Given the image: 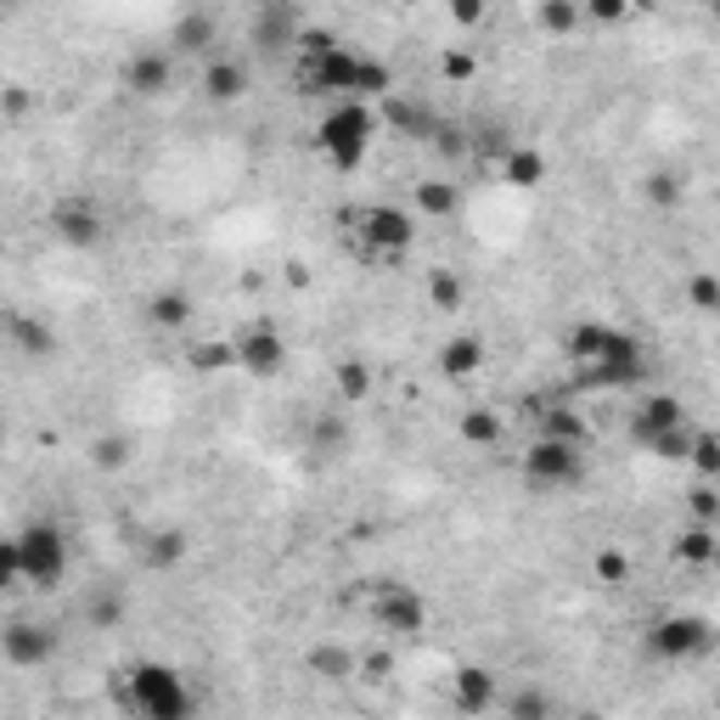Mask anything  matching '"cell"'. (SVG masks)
Returning <instances> with one entry per match:
<instances>
[{"label": "cell", "mask_w": 720, "mask_h": 720, "mask_svg": "<svg viewBox=\"0 0 720 720\" xmlns=\"http://www.w3.org/2000/svg\"><path fill=\"white\" fill-rule=\"evenodd\" d=\"M360 675H367V681H388V675H395V653H388V647L360 653Z\"/></svg>", "instance_id": "obj_42"}, {"label": "cell", "mask_w": 720, "mask_h": 720, "mask_svg": "<svg viewBox=\"0 0 720 720\" xmlns=\"http://www.w3.org/2000/svg\"><path fill=\"white\" fill-rule=\"evenodd\" d=\"M686 507H693V523H709V530H715V523H720V489L698 479L693 489H686Z\"/></svg>", "instance_id": "obj_36"}, {"label": "cell", "mask_w": 720, "mask_h": 720, "mask_svg": "<svg viewBox=\"0 0 720 720\" xmlns=\"http://www.w3.org/2000/svg\"><path fill=\"white\" fill-rule=\"evenodd\" d=\"M675 563H686V569H704V563H715V530L709 523H686V530L675 535Z\"/></svg>", "instance_id": "obj_23"}, {"label": "cell", "mask_w": 720, "mask_h": 720, "mask_svg": "<svg viewBox=\"0 0 720 720\" xmlns=\"http://www.w3.org/2000/svg\"><path fill=\"white\" fill-rule=\"evenodd\" d=\"M686 305L704 310V315H720V276L715 271H693V276H686Z\"/></svg>", "instance_id": "obj_30"}, {"label": "cell", "mask_w": 720, "mask_h": 720, "mask_svg": "<svg viewBox=\"0 0 720 720\" xmlns=\"http://www.w3.org/2000/svg\"><path fill=\"white\" fill-rule=\"evenodd\" d=\"M608 344H613L608 321H580L569 333V360H574V367H597V360L608 355Z\"/></svg>", "instance_id": "obj_19"}, {"label": "cell", "mask_w": 720, "mask_h": 720, "mask_svg": "<svg viewBox=\"0 0 720 720\" xmlns=\"http://www.w3.org/2000/svg\"><path fill=\"white\" fill-rule=\"evenodd\" d=\"M333 377H338V400H344V406H360V400L372 395V372L360 367V360H338Z\"/></svg>", "instance_id": "obj_29"}, {"label": "cell", "mask_w": 720, "mask_h": 720, "mask_svg": "<svg viewBox=\"0 0 720 720\" xmlns=\"http://www.w3.org/2000/svg\"><path fill=\"white\" fill-rule=\"evenodd\" d=\"M372 129H377V113L367 102H338L326 108L321 124H315V152L333 163V170H360V158L372 147Z\"/></svg>", "instance_id": "obj_3"}, {"label": "cell", "mask_w": 720, "mask_h": 720, "mask_svg": "<svg viewBox=\"0 0 720 720\" xmlns=\"http://www.w3.org/2000/svg\"><path fill=\"white\" fill-rule=\"evenodd\" d=\"M693 439H698L693 429H675V434H665V439H653L647 450L665 456V462H686V456H693Z\"/></svg>", "instance_id": "obj_41"}, {"label": "cell", "mask_w": 720, "mask_h": 720, "mask_svg": "<svg viewBox=\"0 0 720 720\" xmlns=\"http://www.w3.org/2000/svg\"><path fill=\"white\" fill-rule=\"evenodd\" d=\"M429 299H434V310L456 315V310H462V299H468V293H462V282H456L450 271H434V276H429Z\"/></svg>", "instance_id": "obj_34"}, {"label": "cell", "mask_w": 720, "mask_h": 720, "mask_svg": "<svg viewBox=\"0 0 720 720\" xmlns=\"http://www.w3.org/2000/svg\"><path fill=\"white\" fill-rule=\"evenodd\" d=\"M535 422H541L535 439H558V445H580L585 450V417L574 406H541L535 400Z\"/></svg>", "instance_id": "obj_16"}, {"label": "cell", "mask_w": 720, "mask_h": 720, "mask_svg": "<svg viewBox=\"0 0 720 720\" xmlns=\"http://www.w3.org/2000/svg\"><path fill=\"white\" fill-rule=\"evenodd\" d=\"M203 96H209V102H243V96H248V69L237 57H209Z\"/></svg>", "instance_id": "obj_14"}, {"label": "cell", "mask_w": 720, "mask_h": 720, "mask_svg": "<svg viewBox=\"0 0 720 720\" xmlns=\"http://www.w3.org/2000/svg\"><path fill=\"white\" fill-rule=\"evenodd\" d=\"M450 704L462 709V715H489V709L501 704L496 670H484V665H456V670H450Z\"/></svg>", "instance_id": "obj_9"}, {"label": "cell", "mask_w": 720, "mask_h": 720, "mask_svg": "<svg viewBox=\"0 0 720 720\" xmlns=\"http://www.w3.org/2000/svg\"><path fill=\"white\" fill-rule=\"evenodd\" d=\"M305 96H344V102H367V96H388L395 74L377 57L349 51L326 28H299V69H293Z\"/></svg>", "instance_id": "obj_1"}, {"label": "cell", "mask_w": 720, "mask_h": 720, "mask_svg": "<svg viewBox=\"0 0 720 720\" xmlns=\"http://www.w3.org/2000/svg\"><path fill=\"white\" fill-rule=\"evenodd\" d=\"M388 119H395L400 129H411V136H439V124L422 113L417 102H388Z\"/></svg>", "instance_id": "obj_38"}, {"label": "cell", "mask_w": 720, "mask_h": 720, "mask_svg": "<svg viewBox=\"0 0 720 720\" xmlns=\"http://www.w3.org/2000/svg\"><path fill=\"white\" fill-rule=\"evenodd\" d=\"M523 479L535 489H569L585 479V450L580 445H558V439H535L523 450Z\"/></svg>", "instance_id": "obj_7"}, {"label": "cell", "mask_w": 720, "mask_h": 720, "mask_svg": "<svg viewBox=\"0 0 720 720\" xmlns=\"http://www.w3.org/2000/svg\"><path fill=\"white\" fill-rule=\"evenodd\" d=\"M349 225H355L360 248H367L372 259H400V253L417 243L411 214H406V209H395V203H367L360 214H349Z\"/></svg>", "instance_id": "obj_6"}, {"label": "cell", "mask_w": 720, "mask_h": 720, "mask_svg": "<svg viewBox=\"0 0 720 720\" xmlns=\"http://www.w3.org/2000/svg\"><path fill=\"white\" fill-rule=\"evenodd\" d=\"M462 147H468V141H462V129H445V124H439L434 152H439V158H462Z\"/></svg>", "instance_id": "obj_46"}, {"label": "cell", "mask_w": 720, "mask_h": 720, "mask_svg": "<svg viewBox=\"0 0 720 720\" xmlns=\"http://www.w3.org/2000/svg\"><path fill=\"white\" fill-rule=\"evenodd\" d=\"M686 198V186L675 175H647V203H659V209H681Z\"/></svg>", "instance_id": "obj_39"}, {"label": "cell", "mask_w": 720, "mask_h": 720, "mask_svg": "<svg viewBox=\"0 0 720 720\" xmlns=\"http://www.w3.org/2000/svg\"><path fill=\"white\" fill-rule=\"evenodd\" d=\"M501 181H507V186H518V191L541 186V181H546V158H541V147H518V152L501 163Z\"/></svg>", "instance_id": "obj_24"}, {"label": "cell", "mask_w": 720, "mask_h": 720, "mask_svg": "<svg viewBox=\"0 0 720 720\" xmlns=\"http://www.w3.org/2000/svg\"><path fill=\"white\" fill-rule=\"evenodd\" d=\"M46 659H57V631L51 625H35V619H17V625H7V665L35 670Z\"/></svg>", "instance_id": "obj_12"}, {"label": "cell", "mask_w": 720, "mask_h": 720, "mask_svg": "<svg viewBox=\"0 0 720 720\" xmlns=\"http://www.w3.org/2000/svg\"><path fill=\"white\" fill-rule=\"evenodd\" d=\"M344 434H349L344 417H315V422H310V445H315V450H344Z\"/></svg>", "instance_id": "obj_40"}, {"label": "cell", "mask_w": 720, "mask_h": 720, "mask_svg": "<svg viewBox=\"0 0 720 720\" xmlns=\"http://www.w3.org/2000/svg\"><path fill=\"white\" fill-rule=\"evenodd\" d=\"M113 693L136 720H191V693H186L181 670L158 665V659L124 665L119 681H113Z\"/></svg>", "instance_id": "obj_2"}, {"label": "cell", "mask_w": 720, "mask_h": 720, "mask_svg": "<svg viewBox=\"0 0 720 720\" xmlns=\"http://www.w3.org/2000/svg\"><path fill=\"white\" fill-rule=\"evenodd\" d=\"M51 232L62 243H74V248H96L102 243V214H96V203H85V198H62L51 209Z\"/></svg>", "instance_id": "obj_13"}, {"label": "cell", "mask_w": 720, "mask_h": 720, "mask_svg": "<svg viewBox=\"0 0 720 720\" xmlns=\"http://www.w3.org/2000/svg\"><path fill=\"white\" fill-rule=\"evenodd\" d=\"M450 17L462 23V28H473V23H484V7H479V0H456V7H450Z\"/></svg>", "instance_id": "obj_48"}, {"label": "cell", "mask_w": 720, "mask_h": 720, "mask_svg": "<svg viewBox=\"0 0 720 720\" xmlns=\"http://www.w3.org/2000/svg\"><path fill=\"white\" fill-rule=\"evenodd\" d=\"M7 338L23 349V355H35V360H46L51 349H57V333H51V326H40V321H28L23 310H12L7 315Z\"/></svg>", "instance_id": "obj_21"}, {"label": "cell", "mask_w": 720, "mask_h": 720, "mask_svg": "<svg viewBox=\"0 0 720 720\" xmlns=\"http://www.w3.org/2000/svg\"><path fill=\"white\" fill-rule=\"evenodd\" d=\"M456 203H462V191H456L450 181H422V186H417V209L434 214V220L456 214Z\"/></svg>", "instance_id": "obj_28"}, {"label": "cell", "mask_w": 720, "mask_h": 720, "mask_svg": "<svg viewBox=\"0 0 720 720\" xmlns=\"http://www.w3.org/2000/svg\"><path fill=\"white\" fill-rule=\"evenodd\" d=\"M17 551V580L35 585V592H57L62 574H69V535L57 523H28V530L12 535Z\"/></svg>", "instance_id": "obj_4"}, {"label": "cell", "mask_w": 720, "mask_h": 720, "mask_svg": "<svg viewBox=\"0 0 720 720\" xmlns=\"http://www.w3.org/2000/svg\"><path fill=\"white\" fill-rule=\"evenodd\" d=\"M85 613H90V625H119V619H124V603H119V597H96Z\"/></svg>", "instance_id": "obj_45"}, {"label": "cell", "mask_w": 720, "mask_h": 720, "mask_svg": "<svg viewBox=\"0 0 720 720\" xmlns=\"http://www.w3.org/2000/svg\"><path fill=\"white\" fill-rule=\"evenodd\" d=\"M592 574H597V585H625L631 580V558L619 546H603L597 558H592Z\"/></svg>", "instance_id": "obj_32"}, {"label": "cell", "mask_w": 720, "mask_h": 720, "mask_svg": "<svg viewBox=\"0 0 720 720\" xmlns=\"http://www.w3.org/2000/svg\"><path fill=\"white\" fill-rule=\"evenodd\" d=\"M147 321L158 326V333H181V326L191 321V299L181 287H163V293H152L147 299Z\"/></svg>", "instance_id": "obj_20"}, {"label": "cell", "mask_w": 720, "mask_h": 720, "mask_svg": "<svg viewBox=\"0 0 720 720\" xmlns=\"http://www.w3.org/2000/svg\"><path fill=\"white\" fill-rule=\"evenodd\" d=\"M372 619L395 636H417V631H429V603L400 580H377L372 585Z\"/></svg>", "instance_id": "obj_8"}, {"label": "cell", "mask_w": 720, "mask_h": 720, "mask_svg": "<svg viewBox=\"0 0 720 720\" xmlns=\"http://www.w3.org/2000/svg\"><path fill=\"white\" fill-rule=\"evenodd\" d=\"M647 653L665 665H693L704 653H715V625L704 613H665V619H653V631H647Z\"/></svg>", "instance_id": "obj_5"}, {"label": "cell", "mask_w": 720, "mask_h": 720, "mask_svg": "<svg viewBox=\"0 0 720 720\" xmlns=\"http://www.w3.org/2000/svg\"><path fill=\"white\" fill-rule=\"evenodd\" d=\"M574 720H603V715H592V709H585V715H574Z\"/></svg>", "instance_id": "obj_50"}, {"label": "cell", "mask_w": 720, "mask_h": 720, "mask_svg": "<svg viewBox=\"0 0 720 720\" xmlns=\"http://www.w3.org/2000/svg\"><path fill=\"white\" fill-rule=\"evenodd\" d=\"M686 462L698 468V479H704V484H715V479H720V439H715V434H698V439H693V456H686Z\"/></svg>", "instance_id": "obj_37"}, {"label": "cell", "mask_w": 720, "mask_h": 720, "mask_svg": "<svg viewBox=\"0 0 720 720\" xmlns=\"http://www.w3.org/2000/svg\"><path fill=\"white\" fill-rule=\"evenodd\" d=\"M23 108H28V96H23V90H7V113H12V119H17V113H23Z\"/></svg>", "instance_id": "obj_49"}, {"label": "cell", "mask_w": 720, "mask_h": 720, "mask_svg": "<svg viewBox=\"0 0 720 720\" xmlns=\"http://www.w3.org/2000/svg\"><path fill=\"white\" fill-rule=\"evenodd\" d=\"M585 17H597V23H619V17H625V7H619V0H592V7H585Z\"/></svg>", "instance_id": "obj_47"}, {"label": "cell", "mask_w": 720, "mask_h": 720, "mask_svg": "<svg viewBox=\"0 0 720 720\" xmlns=\"http://www.w3.org/2000/svg\"><path fill=\"white\" fill-rule=\"evenodd\" d=\"M191 367H198V372H225V367H237V344L209 338V344L191 349Z\"/></svg>", "instance_id": "obj_33"}, {"label": "cell", "mask_w": 720, "mask_h": 720, "mask_svg": "<svg viewBox=\"0 0 720 720\" xmlns=\"http://www.w3.org/2000/svg\"><path fill=\"white\" fill-rule=\"evenodd\" d=\"M675 429H686V406L675 395H647L636 406V417H631V439L636 445H653V439H665Z\"/></svg>", "instance_id": "obj_11"}, {"label": "cell", "mask_w": 720, "mask_h": 720, "mask_svg": "<svg viewBox=\"0 0 720 720\" xmlns=\"http://www.w3.org/2000/svg\"><path fill=\"white\" fill-rule=\"evenodd\" d=\"M186 551H191V541L181 530H158V535L141 541V563L147 569H175V563H186Z\"/></svg>", "instance_id": "obj_22"}, {"label": "cell", "mask_w": 720, "mask_h": 720, "mask_svg": "<svg viewBox=\"0 0 720 720\" xmlns=\"http://www.w3.org/2000/svg\"><path fill=\"white\" fill-rule=\"evenodd\" d=\"M170 40H175L181 51H209V46H214V17H209V12H181L175 28H170Z\"/></svg>", "instance_id": "obj_26"}, {"label": "cell", "mask_w": 720, "mask_h": 720, "mask_svg": "<svg viewBox=\"0 0 720 720\" xmlns=\"http://www.w3.org/2000/svg\"><path fill=\"white\" fill-rule=\"evenodd\" d=\"M90 462L102 468V473H119V468L129 462V439H124V434H102V439L90 445Z\"/></svg>", "instance_id": "obj_35"}, {"label": "cell", "mask_w": 720, "mask_h": 720, "mask_svg": "<svg viewBox=\"0 0 720 720\" xmlns=\"http://www.w3.org/2000/svg\"><path fill=\"white\" fill-rule=\"evenodd\" d=\"M287 28H299V17H293V12H259L253 17V35L259 40H276V35H287Z\"/></svg>", "instance_id": "obj_43"}, {"label": "cell", "mask_w": 720, "mask_h": 720, "mask_svg": "<svg viewBox=\"0 0 720 720\" xmlns=\"http://www.w3.org/2000/svg\"><path fill=\"white\" fill-rule=\"evenodd\" d=\"M462 439H468L473 450L501 445V417H496V411H484V406H473V411L462 417Z\"/></svg>", "instance_id": "obj_27"}, {"label": "cell", "mask_w": 720, "mask_h": 720, "mask_svg": "<svg viewBox=\"0 0 720 720\" xmlns=\"http://www.w3.org/2000/svg\"><path fill=\"white\" fill-rule=\"evenodd\" d=\"M580 17H585V7H569V0H541L535 7V23L546 28V35H569Z\"/></svg>", "instance_id": "obj_31"}, {"label": "cell", "mask_w": 720, "mask_h": 720, "mask_svg": "<svg viewBox=\"0 0 720 720\" xmlns=\"http://www.w3.org/2000/svg\"><path fill=\"white\" fill-rule=\"evenodd\" d=\"M479 367H484V338L456 333V338L439 344V372H445V377H473Z\"/></svg>", "instance_id": "obj_18"}, {"label": "cell", "mask_w": 720, "mask_h": 720, "mask_svg": "<svg viewBox=\"0 0 720 720\" xmlns=\"http://www.w3.org/2000/svg\"><path fill=\"white\" fill-rule=\"evenodd\" d=\"M124 85L136 96H163V90H170V57H163V51H136L124 62Z\"/></svg>", "instance_id": "obj_15"}, {"label": "cell", "mask_w": 720, "mask_h": 720, "mask_svg": "<svg viewBox=\"0 0 720 720\" xmlns=\"http://www.w3.org/2000/svg\"><path fill=\"white\" fill-rule=\"evenodd\" d=\"M237 367L248 377H276L287 367V344L276 326H248V333L237 338Z\"/></svg>", "instance_id": "obj_10"}, {"label": "cell", "mask_w": 720, "mask_h": 720, "mask_svg": "<svg viewBox=\"0 0 720 720\" xmlns=\"http://www.w3.org/2000/svg\"><path fill=\"white\" fill-rule=\"evenodd\" d=\"M473 69H479V62H473L468 51H445V57H439V74H445V79H473Z\"/></svg>", "instance_id": "obj_44"}, {"label": "cell", "mask_w": 720, "mask_h": 720, "mask_svg": "<svg viewBox=\"0 0 720 720\" xmlns=\"http://www.w3.org/2000/svg\"><path fill=\"white\" fill-rule=\"evenodd\" d=\"M305 665H310V675L344 686L349 675H360V653H349V647H338V642H321V647L305 653Z\"/></svg>", "instance_id": "obj_17"}, {"label": "cell", "mask_w": 720, "mask_h": 720, "mask_svg": "<svg viewBox=\"0 0 720 720\" xmlns=\"http://www.w3.org/2000/svg\"><path fill=\"white\" fill-rule=\"evenodd\" d=\"M501 709H507V720H551L558 715V704H551L546 686H518L512 698H501Z\"/></svg>", "instance_id": "obj_25"}]
</instances>
